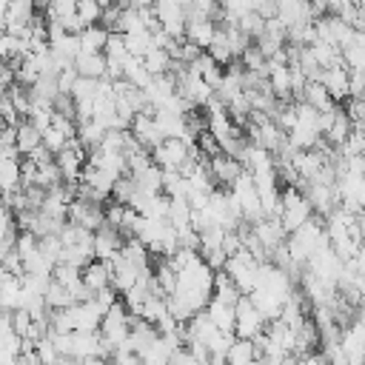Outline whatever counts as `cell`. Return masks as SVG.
<instances>
[{
    "mask_svg": "<svg viewBox=\"0 0 365 365\" xmlns=\"http://www.w3.org/2000/svg\"><path fill=\"white\" fill-rule=\"evenodd\" d=\"M314 214H317V211H314L308 194L299 191V185H288V188L282 191V214H279V220H282V225H285L288 234L297 231L302 222H308Z\"/></svg>",
    "mask_w": 365,
    "mask_h": 365,
    "instance_id": "cell-1",
    "label": "cell"
},
{
    "mask_svg": "<svg viewBox=\"0 0 365 365\" xmlns=\"http://www.w3.org/2000/svg\"><path fill=\"white\" fill-rule=\"evenodd\" d=\"M68 220L77 222V225H83V228H88V231H97L100 225L108 222L106 205H100L97 200L83 197V194H77V197L71 200V205H68Z\"/></svg>",
    "mask_w": 365,
    "mask_h": 365,
    "instance_id": "cell-2",
    "label": "cell"
},
{
    "mask_svg": "<svg viewBox=\"0 0 365 365\" xmlns=\"http://www.w3.org/2000/svg\"><path fill=\"white\" fill-rule=\"evenodd\" d=\"M265 325H268V319H265V314L254 305V299L248 297V294H242L240 297V302H237V336H245V339H254L257 334H262L265 331Z\"/></svg>",
    "mask_w": 365,
    "mask_h": 365,
    "instance_id": "cell-3",
    "label": "cell"
},
{
    "mask_svg": "<svg viewBox=\"0 0 365 365\" xmlns=\"http://www.w3.org/2000/svg\"><path fill=\"white\" fill-rule=\"evenodd\" d=\"M191 151H194V145L185 137H165L151 154L160 168H182V163L191 157Z\"/></svg>",
    "mask_w": 365,
    "mask_h": 365,
    "instance_id": "cell-4",
    "label": "cell"
},
{
    "mask_svg": "<svg viewBox=\"0 0 365 365\" xmlns=\"http://www.w3.org/2000/svg\"><path fill=\"white\" fill-rule=\"evenodd\" d=\"M322 86L331 91V97L339 103V100H348L351 97V66L342 60V63H334V66H325L322 68Z\"/></svg>",
    "mask_w": 365,
    "mask_h": 365,
    "instance_id": "cell-5",
    "label": "cell"
},
{
    "mask_svg": "<svg viewBox=\"0 0 365 365\" xmlns=\"http://www.w3.org/2000/svg\"><path fill=\"white\" fill-rule=\"evenodd\" d=\"M131 131H134V137H137L148 151H154V148L165 140V131L160 128V123H157V117H154V108L140 111V114L134 117V123H131Z\"/></svg>",
    "mask_w": 365,
    "mask_h": 365,
    "instance_id": "cell-6",
    "label": "cell"
},
{
    "mask_svg": "<svg viewBox=\"0 0 365 365\" xmlns=\"http://www.w3.org/2000/svg\"><path fill=\"white\" fill-rule=\"evenodd\" d=\"M208 168H211L217 185H222V188H228L231 182H237V177L245 171L242 160L234 157V154H228V151H217L214 157H208Z\"/></svg>",
    "mask_w": 365,
    "mask_h": 365,
    "instance_id": "cell-7",
    "label": "cell"
},
{
    "mask_svg": "<svg viewBox=\"0 0 365 365\" xmlns=\"http://www.w3.org/2000/svg\"><path fill=\"white\" fill-rule=\"evenodd\" d=\"M123 231L117 228V225H111V222H106V225H100L97 231H94V254H97V259H114L120 251H123Z\"/></svg>",
    "mask_w": 365,
    "mask_h": 365,
    "instance_id": "cell-8",
    "label": "cell"
},
{
    "mask_svg": "<svg viewBox=\"0 0 365 365\" xmlns=\"http://www.w3.org/2000/svg\"><path fill=\"white\" fill-rule=\"evenodd\" d=\"M220 31V23L211 20V17H188V26H185V40H191L194 46H200L202 51H208V46L214 43Z\"/></svg>",
    "mask_w": 365,
    "mask_h": 365,
    "instance_id": "cell-9",
    "label": "cell"
},
{
    "mask_svg": "<svg viewBox=\"0 0 365 365\" xmlns=\"http://www.w3.org/2000/svg\"><path fill=\"white\" fill-rule=\"evenodd\" d=\"M74 68L83 77H106L108 74V57H106V51H80L74 57Z\"/></svg>",
    "mask_w": 365,
    "mask_h": 365,
    "instance_id": "cell-10",
    "label": "cell"
},
{
    "mask_svg": "<svg viewBox=\"0 0 365 365\" xmlns=\"http://www.w3.org/2000/svg\"><path fill=\"white\" fill-rule=\"evenodd\" d=\"M205 311H208V317L217 322L220 331H225V334H237V331H234V328H237V305L211 297V302L205 305Z\"/></svg>",
    "mask_w": 365,
    "mask_h": 365,
    "instance_id": "cell-11",
    "label": "cell"
},
{
    "mask_svg": "<svg viewBox=\"0 0 365 365\" xmlns=\"http://www.w3.org/2000/svg\"><path fill=\"white\" fill-rule=\"evenodd\" d=\"M37 3L34 0H6L3 6V26H23V23H31L34 20V11Z\"/></svg>",
    "mask_w": 365,
    "mask_h": 365,
    "instance_id": "cell-12",
    "label": "cell"
},
{
    "mask_svg": "<svg viewBox=\"0 0 365 365\" xmlns=\"http://www.w3.org/2000/svg\"><path fill=\"white\" fill-rule=\"evenodd\" d=\"M271 71H268V83L274 88V94L279 100H291L294 97V83H291V63H271Z\"/></svg>",
    "mask_w": 365,
    "mask_h": 365,
    "instance_id": "cell-13",
    "label": "cell"
},
{
    "mask_svg": "<svg viewBox=\"0 0 365 365\" xmlns=\"http://www.w3.org/2000/svg\"><path fill=\"white\" fill-rule=\"evenodd\" d=\"M83 282H86L94 294L103 291V288H108V285H111V262L94 257V259L83 268Z\"/></svg>",
    "mask_w": 365,
    "mask_h": 365,
    "instance_id": "cell-14",
    "label": "cell"
},
{
    "mask_svg": "<svg viewBox=\"0 0 365 365\" xmlns=\"http://www.w3.org/2000/svg\"><path fill=\"white\" fill-rule=\"evenodd\" d=\"M108 37H111V29L103 23H94L80 31V46H83V51H106Z\"/></svg>",
    "mask_w": 365,
    "mask_h": 365,
    "instance_id": "cell-15",
    "label": "cell"
},
{
    "mask_svg": "<svg viewBox=\"0 0 365 365\" xmlns=\"http://www.w3.org/2000/svg\"><path fill=\"white\" fill-rule=\"evenodd\" d=\"M40 145H43V128H37L31 120H23L17 125V148H20V154L29 157Z\"/></svg>",
    "mask_w": 365,
    "mask_h": 365,
    "instance_id": "cell-16",
    "label": "cell"
},
{
    "mask_svg": "<svg viewBox=\"0 0 365 365\" xmlns=\"http://www.w3.org/2000/svg\"><path fill=\"white\" fill-rule=\"evenodd\" d=\"M259 359V348L254 339H245V336H234V342L228 345V362L234 365H245V362H254Z\"/></svg>",
    "mask_w": 365,
    "mask_h": 365,
    "instance_id": "cell-17",
    "label": "cell"
},
{
    "mask_svg": "<svg viewBox=\"0 0 365 365\" xmlns=\"http://www.w3.org/2000/svg\"><path fill=\"white\" fill-rule=\"evenodd\" d=\"M299 100H308V103H311V106H317L319 111H322V108L336 106V100L331 97V91L322 86V80H308V83H305V88H302V94H299Z\"/></svg>",
    "mask_w": 365,
    "mask_h": 365,
    "instance_id": "cell-18",
    "label": "cell"
},
{
    "mask_svg": "<svg viewBox=\"0 0 365 365\" xmlns=\"http://www.w3.org/2000/svg\"><path fill=\"white\" fill-rule=\"evenodd\" d=\"M46 302H48V308H68V305H74L77 299H74V291H71L68 285L51 279L48 288H46Z\"/></svg>",
    "mask_w": 365,
    "mask_h": 365,
    "instance_id": "cell-19",
    "label": "cell"
},
{
    "mask_svg": "<svg viewBox=\"0 0 365 365\" xmlns=\"http://www.w3.org/2000/svg\"><path fill=\"white\" fill-rule=\"evenodd\" d=\"M143 60H145V66H148V71H151V74H163V71H168V68H171V60H174V57L168 54V48H165V46H154Z\"/></svg>",
    "mask_w": 365,
    "mask_h": 365,
    "instance_id": "cell-20",
    "label": "cell"
},
{
    "mask_svg": "<svg viewBox=\"0 0 365 365\" xmlns=\"http://www.w3.org/2000/svg\"><path fill=\"white\" fill-rule=\"evenodd\" d=\"M168 220H171L177 228H185V225H191V202H188V197H171Z\"/></svg>",
    "mask_w": 365,
    "mask_h": 365,
    "instance_id": "cell-21",
    "label": "cell"
},
{
    "mask_svg": "<svg viewBox=\"0 0 365 365\" xmlns=\"http://www.w3.org/2000/svg\"><path fill=\"white\" fill-rule=\"evenodd\" d=\"M68 143H71V137H68L66 131H60V128H57L54 123L43 128V145H46V148H48L51 154H57V151H63V148H66Z\"/></svg>",
    "mask_w": 365,
    "mask_h": 365,
    "instance_id": "cell-22",
    "label": "cell"
},
{
    "mask_svg": "<svg viewBox=\"0 0 365 365\" xmlns=\"http://www.w3.org/2000/svg\"><path fill=\"white\" fill-rule=\"evenodd\" d=\"M103 3L100 0H77V17L86 23V26H94L103 20Z\"/></svg>",
    "mask_w": 365,
    "mask_h": 365,
    "instance_id": "cell-23",
    "label": "cell"
},
{
    "mask_svg": "<svg viewBox=\"0 0 365 365\" xmlns=\"http://www.w3.org/2000/svg\"><path fill=\"white\" fill-rule=\"evenodd\" d=\"M111 3H117V6H131V0H111Z\"/></svg>",
    "mask_w": 365,
    "mask_h": 365,
    "instance_id": "cell-24",
    "label": "cell"
},
{
    "mask_svg": "<svg viewBox=\"0 0 365 365\" xmlns=\"http://www.w3.org/2000/svg\"><path fill=\"white\" fill-rule=\"evenodd\" d=\"M100 3H103V6H108V3H111V0H100Z\"/></svg>",
    "mask_w": 365,
    "mask_h": 365,
    "instance_id": "cell-25",
    "label": "cell"
}]
</instances>
